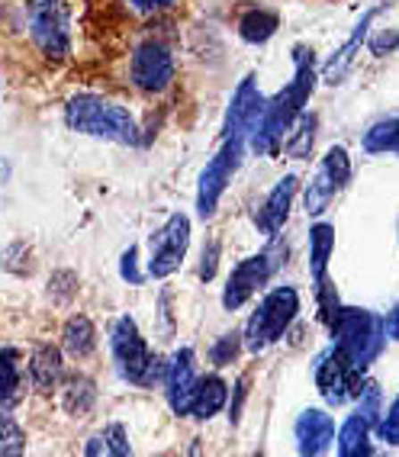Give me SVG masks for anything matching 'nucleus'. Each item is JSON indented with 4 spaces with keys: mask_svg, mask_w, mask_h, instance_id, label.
Here are the masks:
<instances>
[{
    "mask_svg": "<svg viewBox=\"0 0 399 457\" xmlns=\"http://www.w3.org/2000/svg\"><path fill=\"white\" fill-rule=\"evenodd\" d=\"M312 87H316V58L310 49H296L294 58V81L287 84L284 90H278L274 97H268V110H264V120L252 132L248 148L261 158H274L284 152V142L290 136V129L296 126L303 113H306V104L312 97Z\"/></svg>",
    "mask_w": 399,
    "mask_h": 457,
    "instance_id": "1",
    "label": "nucleus"
},
{
    "mask_svg": "<svg viewBox=\"0 0 399 457\" xmlns=\"http://www.w3.org/2000/svg\"><path fill=\"white\" fill-rule=\"evenodd\" d=\"M65 123L68 129L90 136L113 145H136L139 142V126L136 116L116 100H106L100 94H78L65 104Z\"/></svg>",
    "mask_w": 399,
    "mask_h": 457,
    "instance_id": "2",
    "label": "nucleus"
},
{
    "mask_svg": "<svg viewBox=\"0 0 399 457\" xmlns=\"http://www.w3.org/2000/svg\"><path fill=\"white\" fill-rule=\"evenodd\" d=\"M332 332V345L338 352L348 354L351 364H358L361 370H367L387 348V316L364 306H342L335 312V319L328 322Z\"/></svg>",
    "mask_w": 399,
    "mask_h": 457,
    "instance_id": "3",
    "label": "nucleus"
},
{
    "mask_svg": "<svg viewBox=\"0 0 399 457\" xmlns=\"http://www.w3.org/2000/svg\"><path fill=\"white\" fill-rule=\"evenodd\" d=\"M110 354H113V364L120 370V377L129 380V384L155 386L158 380H164L168 361L152 354L145 335L139 332V322L132 316H120L113 322V328H110Z\"/></svg>",
    "mask_w": 399,
    "mask_h": 457,
    "instance_id": "4",
    "label": "nucleus"
},
{
    "mask_svg": "<svg viewBox=\"0 0 399 457\" xmlns=\"http://www.w3.org/2000/svg\"><path fill=\"white\" fill-rule=\"evenodd\" d=\"M296 316H300V294H296V287L290 284L270 287L268 294L261 296V303L254 306V312L248 316V322L242 328L245 348L252 354L270 348V345L280 342L290 332Z\"/></svg>",
    "mask_w": 399,
    "mask_h": 457,
    "instance_id": "5",
    "label": "nucleus"
},
{
    "mask_svg": "<svg viewBox=\"0 0 399 457\" xmlns=\"http://www.w3.org/2000/svg\"><path fill=\"white\" fill-rule=\"evenodd\" d=\"M29 39L46 58H68L71 52V13L65 0H29L26 4Z\"/></svg>",
    "mask_w": 399,
    "mask_h": 457,
    "instance_id": "6",
    "label": "nucleus"
},
{
    "mask_svg": "<svg viewBox=\"0 0 399 457\" xmlns=\"http://www.w3.org/2000/svg\"><path fill=\"white\" fill-rule=\"evenodd\" d=\"M245 148H248L245 136H226L222 148L206 162L204 171H200V184H196V212H200V220H210L212 212H216L222 194L229 190L238 164H242Z\"/></svg>",
    "mask_w": 399,
    "mask_h": 457,
    "instance_id": "7",
    "label": "nucleus"
},
{
    "mask_svg": "<svg viewBox=\"0 0 399 457\" xmlns=\"http://www.w3.org/2000/svg\"><path fill=\"white\" fill-rule=\"evenodd\" d=\"M280 262H284V252H280L278 245L242 258V262L232 268V274H229L226 287H222V310L226 312L242 310L254 294H261V290L268 287V280L278 274Z\"/></svg>",
    "mask_w": 399,
    "mask_h": 457,
    "instance_id": "8",
    "label": "nucleus"
},
{
    "mask_svg": "<svg viewBox=\"0 0 399 457\" xmlns=\"http://www.w3.org/2000/svg\"><path fill=\"white\" fill-rule=\"evenodd\" d=\"M312 380H316V390L322 393V400L328 406H345V403L358 400L361 390H364V370L358 364H351L348 354L338 352V348H326L319 354L316 364H312Z\"/></svg>",
    "mask_w": 399,
    "mask_h": 457,
    "instance_id": "9",
    "label": "nucleus"
},
{
    "mask_svg": "<svg viewBox=\"0 0 399 457\" xmlns=\"http://www.w3.org/2000/svg\"><path fill=\"white\" fill-rule=\"evenodd\" d=\"M187 248H190V216L187 212H171L168 222L148 242V262H145L148 278L155 280L171 278L174 270L184 264V258H187Z\"/></svg>",
    "mask_w": 399,
    "mask_h": 457,
    "instance_id": "10",
    "label": "nucleus"
},
{
    "mask_svg": "<svg viewBox=\"0 0 399 457\" xmlns=\"http://www.w3.org/2000/svg\"><path fill=\"white\" fill-rule=\"evenodd\" d=\"M351 171H354V168H351L348 148L345 145L326 148V155L319 162L316 178L303 187V206H306V212H310V216L326 212L328 204L351 184Z\"/></svg>",
    "mask_w": 399,
    "mask_h": 457,
    "instance_id": "11",
    "label": "nucleus"
},
{
    "mask_svg": "<svg viewBox=\"0 0 399 457\" xmlns=\"http://www.w3.org/2000/svg\"><path fill=\"white\" fill-rule=\"evenodd\" d=\"M129 81L142 94H164L174 84V55L162 39H142L129 55Z\"/></svg>",
    "mask_w": 399,
    "mask_h": 457,
    "instance_id": "12",
    "label": "nucleus"
},
{
    "mask_svg": "<svg viewBox=\"0 0 399 457\" xmlns=\"http://www.w3.org/2000/svg\"><path fill=\"white\" fill-rule=\"evenodd\" d=\"M162 384H164V400H168L174 416H190V400H194V390L200 384L194 348H178L171 354Z\"/></svg>",
    "mask_w": 399,
    "mask_h": 457,
    "instance_id": "13",
    "label": "nucleus"
},
{
    "mask_svg": "<svg viewBox=\"0 0 399 457\" xmlns=\"http://www.w3.org/2000/svg\"><path fill=\"white\" fill-rule=\"evenodd\" d=\"M264 110H268V97L261 94L254 78L248 74L236 87V94H232L226 126H222V139H226V136H245V139H252V132L258 129L261 120H264Z\"/></svg>",
    "mask_w": 399,
    "mask_h": 457,
    "instance_id": "14",
    "label": "nucleus"
},
{
    "mask_svg": "<svg viewBox=\"0 0 399 457\" xmlns=\"http://www.w3.org/2000/svg\"><path fill=\"white\" fill-rule=\"evenodd\" d=\"M300 194V178L296 174H284V178L270 187V194L264 196V204L254 212V226L264 238H278L284 232L287 220H290V210H294V200Z\"/></svg>",
    "mask_w": 399,
    "mask_h": 457,
    "instance_id": "15",
    "label": "nucleus"
},
{
    "mask_svg": "<svg viewBox=\"0 0 399 457\" xmlns=\"http://www.w3.org/2000/svg\"><path fill=\"white\" fill-rule=\"evenodd\" d=\"M294 438H296V451L306 457L326 454L335 445L338 432H335V419L328 416L326 409H303L294 422Z\"/></svg>",
    "mask_w": 399,
    "mask_h": 457,
    "instance_id": "16",
    "label": "nucleus"
},
{
    "mask_svg": "<svg viewBox=\"0 0 399 457\" xmlns=\"http://www.w3.org/2000/svg\"><path fill=\"white\" fill-rule=\"evenodd\" d=\"M65 348L52 342H39L29 354V380L39 393H52L65 377Z\"/></svg>",
    "mask_w": 399,
    "mask_h": 457,
    "instance_id": "17",
    "label": "nucleus"
},
{
    "mask_svg": "<svg viewBox=\"0 0 399 457\" xmlns=\"http://www.w3.org/2000/svg\"><path fill=\"white\" fill-rule=\"evenodd\" d=\"M377 422L370 416H364L358 406L338 428V438H335V451L342 457H361V454H374V445H370V435H374Z\"/></svg>",
    "mask_w": 399,
    "mask_h": 457,
    "instance_id": "18",
    "label": "nucleus"
},
{
    "mask_svg": "<svg viewBox=\"0 0 399 457\" xmlns=\"http://www.w3.org/2000/svg\"><path fill=\"white\" fill-rule=\"evenodd\" d=\"M229 403V384L220 374H204L190 400V419L196 422H210L212 416H220Z\"/></svg>",
    "mask_w": 399,
    "mask_h": 457,
    "instance_id": "19",
    "label": "nucleus"
},
{
    "mask_svg": "<svg viewBox=\"0 0 399 457\" xmlns=\"http://www.w3.org/2000/svg\"><path fill=\"white\" fill-rule=\"evenodd\" d=\"M335 252V226L332 222H312L310 226V278L312 287L328 280V262Z\"/></svg>",
    "mask_w": 399,
    "mask_h": 457,
    "instance_id": "20",
    "label": "nucleus"
},
{
    "mask_svg": "<svg viewBox=\"0 0 399 457\" xmlns=\"http://www.w3.org/2000/svg\"><path fill=\"white\" fill-rule=\"evenodd\" d=\"M280 29V13L278 10H268V7H254V10H245L242 17H238V39L248 42V46H264L278 36Z\"/></svg>",
    "mask_w": 399,
    "mask_h": 457,
    "instance_id": "21",
    "label": "nucleus"
},
{
    "mask_svg": "<svg viewBox=\"0 0 399 457\" xmlns=\"http://www.w3.org/2000/svg\"><path fill=\"white\" fill-rule=\"evenodd\" d=\"M62 348H65V354H71V358L84 361L94 354V348H97V328H94V322H90L87 316H71L62 326Z\"/></svg>",
    "mask_w": 399,
    "mask_h": 457,
    "instance_id": "22",
    "label": "nucleus"
},
{
    "mask_svg": "<svg viewBox=\"0 0 399 457\" xmlns=\"http://www.w3.org/2000/svg\"><path fill=\"white\" fill-rule=\"evenodd\" d=\"M97 403V384L84 374H71L65 377V384H62V406L71 412V416H84L90 412V406Z\"/></svg>",
    "mask_w": 399,
    "mask_h": 457,
    "instance_id": "23",
    "label": "nucleus"
},
{
    "mask_svg": "<svg viewBox=\"0 0 399 457\" xmlns=\"http://www.w3.org/2000/svg\"><path fill=\"white\" fill-rule=\"evenodd\" d=\"M364 152L370 155H396L399 158V116H387L377 120L370 129L364 132Z\"/></svg>",
    "mask_w": 399,
    "mask_h": 457,
    "instance_id": "24",
    "label": "nucleus"
},
{
    "mask_svg": "<svg viewBox=\"0 0 399 457\" xmlns=\"http://www.w3.org/2000/svg\"><path fill=\"white\" fill-rule=\"evenodd\" d=\"M0 368H4V386H0V400H4V406H0V412H13V403L20 400V386H23V380H20V352L17 348H4L0 352Z\"/></svg>",
    "mask_w": 399,
    "mask_h": 457,
    "instance_id": "25",
    "label": "nucleus"
},
{
    "mask_svg": "<svg viewBox=\"0 0 399 457\" xmlns=\"http://www.w3.org/2000/svg\"><path fill=\"white\" fill-rule=\"evenodd\" d=\"M316 113H303L300 120H296V126L290 129V136H287L284 142V155L290 158H310L312 152V142H316Z\"/></svg>",
    "mask_w": 399,
    "mask_h": 457,
    "instance_id": "26",
    "label": "nucleus"
},
{
    "mask_svg": "<svg viewBox=\"0 0 399 457\" xmlns=\"http://www.w3.org/2000/svg\"><path fill=\"white\" fill-rule=\"evenodd\" d=\"M245 348V332H226L220 335L216 342L210 345V361H212V368H229L232 361L242 354Z\"/></svg>",
    "mask_w": 399,
    "mask_h": 457,
    "instance_id": "27",
    "label": "nucleus"
},
{
    "mask_svg": "<svg viewBox=\"0 0 399 457\" xmlns=\"http://www.w3.org/2000/svg\"><path fill=\"white\" fill-rule=\"evenodd\" d=\"M374 435L383 441V445H393L399 448V393L393 396V403L380 412V422H377Z\"/></svg>",
    "mask_w": 399,
    "mask_h": 457,
    "instance_id": "28",
    "label": "nucleus"
},
{
    "mask_svg": "<svg viewBox=\"0 0 399 457\" xmlns=\"http://www.w3.org/2000/svg\"><path fill=\"white\" fill-rule=\"evenodd\" d=\"M0 416H4V422H0V454L13 457L26 448V435L13 422V412H0Z\"/></svg>",
    "mask_w": 399,
    "mask_h": 457,
    "instance_id": "29",
    "label": "nucleus"
},
{
    "mask_svg": "<svg viewBox=\"0 0 399 457\" xmlns=\"http://www.w3.org/2000/svg\"><path fill=\"white\" fill-rule=\"evenodd\" d=\"M220 252L222 248H220L216 238H210V242L204 245V254H200V270H196L204 284H210V280L216 278V270H220Z\"/></svg>",
    "mask_w": 399,
    "mask_h": 457,
    "instance_id": "30",
    "label": "nucleus"
},
{
    "mask_svg": "<svg viewBox=\"0 0 399 457\" xmlns=\"http://www.w3.org/2000/svg\"><path fill=\"white\" fill-rule=\"evenodd\" d=\"M104 438H106V448H110V454H132V445H129V435H126V428H122L120 422H110L104 428Z\"/></svg>",
    "mask_w": 399,
    "mask_h": 457,
    "instance_id": "31",
    "label": "nucleus"
},
{
    "mask_svg": "<svg viewBox=\"0 0 399 457\" xmlns=\"http://www.w3.org/2000/svg\"><path fill=\"white\" fill-rule=\"evenodd\" d=\"M120 274H122V280H129V284H142V274H139V248H136V245H129V252H122Z\"/></svg>",
    "mask_w": 399,
    "mask_h": 457,
    "instance_id": "32",
    "label": "nucleus"
},
{
    "mask_svg": "<svg viewBox=\"0 0 399 457\" xmlns=\"http://www.w3.org/2000/svg\"><path fill=\"white\" fill-rule=\"evenodd\" d=\"M126 4H129V10L136 17H158V13H164V10L171 7L174 0H126Z\"/></svg>",
    "mask_w": 399,
    "mask_h": 457,
    "instance_id": "33",
    "label": "nucleus"
},
{
    "mask_svg": "<svg viewBox=\"0 0 399 457\" xmlns=\"http://www.w3.org/2000/svg\"><path fill=\"white\" fill-rule=\"evenodd\" d=\"M396 49H399L396 29H387V33H380V36L370 39V52H374V55H390V52H396Z\"/></svg>",
    "mask_w": 399,
    "mask_h": 457,
    "instance_id": "34",
    "label": "nucleus"
},
{
    "mask_svg": "<svg viewBox=\"0 0 399 457\" xmlns=\"http://www.w3.org/2000/svg\"><path fill=\"white\" fill-rule=\"evenodd\" d=\"M245 396H248V377H238L236 384V403L229 406V419H232V425H238V419H242V403Z\"/></svg>",
    "mask_w": 399,
    "mask_h": 457,
    "instance_id": "35",
    "label": "nucleus"
},
{
    "mask_svg": "<svg viewBox=\"0 0 399 457\" xmlns=\"http://www.w3.org/2000/svg\"><path fill=\"white\" fill-rule=\"evenodd\" d=\"M387 335H390V342H399V303L387 312Z\"/></svg>",
    "mask_w": 399,
    "mask_h": 457,
    "instance_id": "36",
    "label": "nucleus"
}]
</instances>
